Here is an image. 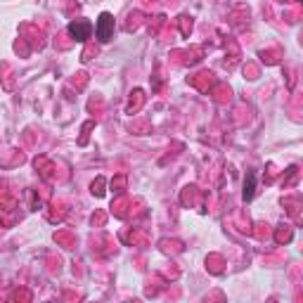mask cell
<instances>
[{
  "label": "cell",
  "instance_id": "6da1fadb",
  "mask_svg": "<svg viewBox=\"0 0 303 303\" xmlns=\"http://www.w3.org/2000/svg\"><path fill=\"white\" fill-rule=\"evenodd\" d=\"M95 36H98L102 43L111 41V36H114V17L109 12H102L98 17V22H95Z\"/></svg>",
  "mask_w": 303,
  "mask_h": 303
},
{
  "label": "cell",
  "instance_id": "7a4b0ae2",
  "mask_svg": "<svg viewBox=\"0 0 303 303\" xmlns=\"http://www.w3.org/2000/svg\"><path fill=\"white\" fill-rule=\"evenodd\" d=\"M69 33L74 36L76 41H88L93 33V24L90 22H71L69 24Z\"/></svg>",
  "mask_w": 303,
  "mask_h": 303
},
{
  "label": "cell",
  "instance_id": "3957f363",
  "mask_svg": "<svg viewBox=\"0 0 303 303\" xmlns=\"http://www.w3.org/2000/svg\"><path fill=\"white\" fill-rule=\"evenodd\" d=\"M253 192H256V173H249L247 180H244V199L247 202L253 199Z\"/></svg>",
  "mask_w": 303,
  "mask_h": 303
}]
</instances>
